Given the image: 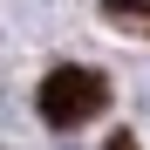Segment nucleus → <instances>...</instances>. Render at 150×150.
Segmentation results:
<instances>
[{"mask_svg": "<svg viewBox=\"0 0 150 150\" xmlns=\"http://www.w3.org/2000/svg\"><path fill=\"white\" fill-rule=\"evenodd\" d=\"M103 103H109V82L96 68H55L41 82V116L55 123V130H75V123L103 116Z\"/></svg>", "mask_w": 150, "mask_h": 150, "instance_id": "f257e3e1", "label": "nucleus"}, {"mask_svg": "<svg viewBox=\"0 0 150 150\" xmlns=\"http://www.w3.org/2000/svg\"><path fill=\"white\" fill-rule=\"evenodd\" d=\"M109 150H137V143H130V137H116V143H109Z\"/></svg>", "mask_w": 150, "mask_h": 150, "instance_id": "f03ea898", "label": "nucleus"}]
</instances>
